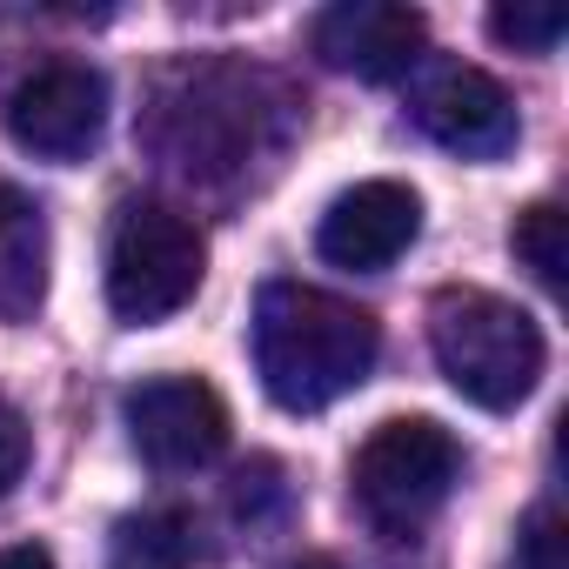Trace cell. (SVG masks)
<instances>
[{
  "mask_svg": "<svg viewBox=\"0 0 569 569\" xmlns=\"http://www.w3.org/2000/svg\"><path fill=\"white\" fill-rule=\"evenodd\" d=\"M382 356V329L369 309L309 289V281H268L254 302V376L274 409L316 416L369 382Z\"/></svg>",
  "mask_w": 569,
  "mask_h": 569,
  "instance_id": "obj_1",
  "label": "cell"
},
{
  "mask_svg": "<svg viewBox=\"0 0 569 569\" xmlns=\"http://www.w3.org/2000/svg\"><path fill=\"white\" fill-rule=\"evenodd\" d=\"M429 349L449 389L489 416L522 409L542 382V329L529 309L489 296V289H442L429 302Z\"/></svg>",
  "mask_w": 569,
  "mask_h": 569,
  "instance_id": "obj_2",
  "label": "cell"
},
{
  "mask_svg": "<svg viewBox=\"0 0 569 569\" xmlns=\"http://www.w3.org/2000/svg\"><path fill=\"white\" fill-rule=\"evenodd\" d=\"M208 274L201 228L168 201H121L108 228V309L128 329H154L181 316Z\"/></svg>",
  "mask_w": 569,
  "mask_h": 569,
  "instance_id": "obj_3",
  "label": "cell"
},
{
  "mask_svg": "<svg viewBox=\"0 0 569 569\" xmlns=\"http://www.w3.org/2000/svg\"><path fill=\"white\" fill-rule=\"evenodd\" d=\"M456 476H462V442L429 416H396L369 429V442L356 449L349 489H356V509L382 536H409L449 502Z\"/></svg>",
  "mask_w": 569,
  "mask_h": 569,
  "instance_id": "obj_4",
  "label": "cell"
},
{
  "mask_svg": "<svg viewBox=\"0 0 569 569\" xmlns=\"http://www.w3.org/2000/svg\"><path fill=\"white\" fill-rule=\"evenodd\" d=\"M8 134L41 161H81L108 128V81L88 61H48L0 101Z\"/></svg>",
  "mask_w": 569,
  "mask_h": 569,
  "instance_id": "obj_5",
  "label": "cell"
},
{
  "mask_svg": "<svg viewBox=\"0 0 569 569\" xmlns=\"http://www.w3.org/2000/svg\"><path fill=\"white\" fill-rule=\"evenodd\" d=\"M128 436L141 449L148 469H208L221 449H228V402L201 382V376H154V382H134L128 402Z\"/></svg>",
  "mask_w": 569,
  "mask_h": 569,
  "instance_id": "obj_6",
  "label": "cell"
},
{
  "mask_svg": "<svg viewBox=\"0 0 569 569\" xmlns=\"http://www.w3.org/2000/svg\"><path fill=\"white\" fill-rule=\"evenodd\" d=\"M309 48L356 81H402L422 48H429V21L402 0H336V8L316 14Z\"/></svg>",
  "mask_w": 569,
  "mask_h": 569,
  "instance_id": "obj_7",
  "label": "cell"
},
{
  "mask_svg": "<svg viewBox=\"0 0 569 569\" xmlns=\"http://www.w3.org/2000/svg\"><path fill=\"white\" fill-rule=\"evenodd\" d=\"M416 234H422V194H416L409 181L376 174V181H356V188H342V194L329 201V214H322V228H316V248H322V261H336V268L376 274V268L402 261V254L416 248Z\"/></svg>",
  "mask_w": 569,
  "mask_h": 569,
  "instance_id": "obj_8",
  "label": "cell"
},
{
  "mask_svg": "<svg viewBox=\"0 0 569 569\" xmlns=\"http://www.w3.org/2000/svg\"><path fill=\"white\" fill-rule=\"evenodd\" d=\"M416 121L429 128L436 148L462 154V161H496L516 148L522 121H516V101L496 74L482 68H442L422 94H416Z\"/></svg>",
  "mask_w": 569,
  "mask_h": 569,
  "instance_id": "obj_9",
  "label": "cell"
},
{
  "mask_svg": "<svg viewBox=\"0 0 569 569\" xmlns=\"http://www.w3.org/2000/svg\"><path fill=\"white\" fill-rule=\"evenodd\" d=\"M48 302V214L0 174V322H34Z\"/></svg>",
  "mask_w": 569,
  "mask_h": 569,
  "instance_id": "obj_10",
  "label": "cell"
},
{
  "mask_svg": "<svg viewBox=\"0 0 569 569\" xmlns=\"http://www.w3.org/2000/svg\"><path fill=\"white\" fill-rule=\"evenodd\" d=\"M114 562L121 569H188L194 562V522L181 509H148V516L121 522Z\"/></svg>",
  "mask_w": 569,
  "mask_h": 569,
  "instance_id": "obj_11",
  "label": "cell"
},
{
  "mask_svg": "<svg viewBox=\"0 0 569 569\" xmlns=\"http://www.w3.org/2000/svg\"><path fill=\"white\" fill-rule=\"evenodd\" d=\"M509 248H516V261L542 281V289H562V268H569V234H562V208H556V201L522 208V214H516V228H509Z\"/></svg>",
  "mask_w": 569,
  "mask_h": 569,
  "instance_id": "obj_12",
  "label": "cell"
},
{
  "mask_svg": "<svg viewBox=\"0 0 569 569\" xmlns=\"http://www.w3.org/2000/svg\"><path fill=\"white\" fill-rule=\"evenodd\" d=\"M562 28H569V14L562 8H496L489 14V34L502 41V48H516V54H556V41H562Z\"/></svg>",
  "mask_w": 569,
  "mask_h": 569,
  "instance_id": "obj_13",
  "label": "cell"
},
{
  "mask_svg": "<svg viewBox=\"0 0 569 569\" xmlns=\"http://www.w3.org/2000/svg\"><path fill=\"white\" fill-rule=\"evenodd\" d=\"M516 569H569V529L556 516V502H536L522 516V536H516Z\"/></svg>",
  "mask_w": 569,
  "mask_h": 569,
  "instance_id": "obj_14",
  "label": "cell"
},
{
  "mask_svg": "<svg viewBox=\"0 0 569 569\" xmlns=\"http://www.w3.org/2000/svg\"><path fill=\"white\" fill-rule=\"evenodd\" d=\"M28 456H34L28 416H21L14 402H0V496H14V482L28 476Z\"/></svg>",
  "mask_w": 569,
  "mask_h": 569,
  "instance_id": "obj_15",
  "label": "cell"
},
{
  "mask_svg": "<svg viewBox=\"0 0 569 569\" xmlns=\"http://www.w3.org/2000/svg\"><path fill=\"white\" fill-rule=\"evenodd\" d=\"M0 569H54V556L41 542H14V549H0Z\"/></svg>",
  "mask_w": 569,
  "mask_h": 569,
  "instance_id": "obj_16",
  "label": "cell"
},
{
  "mask_svg": "<svg viewBox=\"0 0 569 569\" xmlns=\"http://www.w3.org/2000/svg\"><path fill=\"white\" fill-rule=\"evenodd\" d=\"M281 569H342V562H336V556H289Z\"/></svg>",
  "mask_w": 569,
  "mask_h": 569,
  "instance_id": "obj_17",
  "label": "cell"
}]
</instances>
